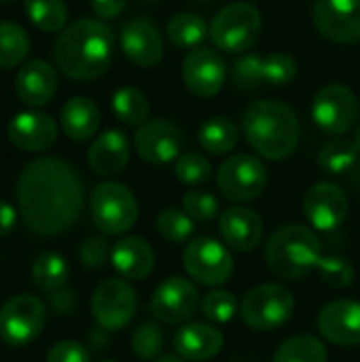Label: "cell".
<instances>
[{
	"instance_id": "cell-32",
	"label": "cell",
	"mask_w": 360,
	"mask_h": 362,
	"mask_svg": "<svg viewBox=\"0 0 360 362\" xmlns=\"http://www.w3.org/2000/svg\"><path fill=\"white\" fill-rule=\"evenodd\" d=\"M112 112L125 125L140 127L142 123H146L151 106H149L146 95L140 89H136V87H121L112 95Z\"/></svg>"
},
{
	"instance_id": "cell-29",
	"label": "cell",
	"mask_w": 360,
	"mask_h": 362,
	"mask_svg": "<svg viewBox=\"0 0 360 362\" xmlns=\"http://www.w3.org/2000/svg\"><path fill=\"white\" fill-rule=\"evenodd\" d=\"M359 144L346 136H335L318 153V165L329 174H344L359 161Z\"/></svg>"
},
{
	"instance_id": "cell-25",
	"label": "cell",
	"mask_w": 360,
	"mask_h": 362,
	"mask_svg": "<svg viewBox=\"0 0 360 362\" xmlns=\"http://www.w3.org/2000/svg\"><path fill=\"white\" fill-rule=\"evenodd\" d=\"M89 168L100 176H115L119 174L129 161V140L121 129H108L100 134L87 155Z\"/></svg>"
},
{
	"instance_id": "cell-51",
	"label": "cell",
	"mask_w": 360,
	"mask_h": 362,
	"mask_svg": "<svg viewBox=\"0 0 360 362\" xmlns=\"http://www.w3.org/2000/svg\"><path fill=\"white\" fill-rule=\"evenodd\" d=\"M144 2H157V0H144Z\"/></svg>"
},
{
	"instance_id": "cell-30",
	"label": "cell",
	"mask_w": 360,
	"mask_h": 362,
	"mask_svg": "<svg viewBox=\"0 0 360 362\" xmlns=\"http://www.w3.org/2000/svg\"><path fill=\"white\" fill-rule=\"evenodd\" d=\"M327 358L325 344L308 333L284 339L274 354V362H327Z\"/></svg>"
},
{
	"instance_id": "cell-50",
	"label": "cell",
	"mask_w": 360,
	"mask_h": 362,
	"mask_svg": "<svg viewBox=\"0 0 360 362\" xmlns=\"http://www.w3.org/2000/svg\"><path fill=\"white\" fill-rule=\"evenodd\" d=\"M197 2H212V0H197Z\"/></svg>"
},
{
	"instance_id": "cell-14",
	"label": "cell",
	"mask_w": 360,
	"mask_h": 362,
	"mask_svg": "<svg viewBox=\"0 0 360 362\" xmlns=\"http://www.w3.org/2000/svg\"><path fill=\"white\" fill-rule=\"evenodd\" d=\"M312 19L316 30L333 42H360V0H316Z\"/></svg>"
},
{
	"instance_id": "cell-34",
	"label": "cell",
	"mask_w": 360,
	"mask_h": 362,
	"mask_svg": "<svg viewBox=\"0 0 360 362\" xmlns=\"http://www.w3.org/2000/svg\"><path fill=\"white\" fill-rule=\"evenodd\" d=\"M30 21L42 32H59L68 21V6L64 0H25Z\"/></svg>"
},
{
	"instance_id": "cell-43",
	"label": "cell",
	"mask_w": 360,
	"mask_h": 362,
	"mask_svg": "<svg viewBox=\"0 0 360 362\" xmlns=\"http://www.w3.org/2000/svg\"><path fill=\"white\" fill-rule=\"evenodd\" d=\"M47 362H89V352L83 344L66 339V341H57L49 350Z\"/></svg>"
},
{
	"instance_id": "cell-13",
	"label": "cell",
	"mask_w": 360,
	"mask_h": 362,
	"mask_svg": "<svg viewBox=\"0 0 360 362\" xmlns=\"http://www.w3.org/2000/svg\"><path fill=\"white\" fill-rule=\"evenodd\" d=\"M195 284L182 276L166 278L151 297V312L163 325H185L199 308Z\"/></svg>"
},
{
	"instance_id": "cell-28",
	"label": "cell",
	"mask_w": 360,
	"mask_h": 362,
	"mask_svg": "<svg viewBox=\"0 0 360 362\" xmlns=\"http://www.w3.org/2000/svg\"><path fill=\"white\" fill-rule=\"evenodd\" d=\"M166 34L176 47L195 49L210 36V25L195 13H178L168 21Z\"/></svg>"
},
{
	"instance_id": "cell-20",
	"label": "cell",
	"mask_w": 360,
	"mask_h": 362,
	"mask_svg": "<svg viewBox=\"0 0 360 362\" xmlns=\"http://www.w3.org/2000/svg\"><path fill=\"white\" fill-rule=\"evenodd\" d=\"M8 140L28 153L47 151L57 140V123L51 115L38 110H25L11 119L8 123Z\"/></svg>"
},
{
	"instance_id": "cell-12",
	"label": "cell",
	"mask_w": 360,
	"mask_h": 362,
	"mask_svg": "<svg viewBox=\"0 0 360 362\" xmlns=\"http://www.w3.org/2000/svg\"><path fill=\"white\" fill-rule=\"evenodd\" d=\"M138 310V295L125 278H108L98 284L91 297V314L106 331L127 327Z\"/></svg>"
},
{
	"instance_id": "cell-4",
	"label": "cell",
	"mask_w": 360,
	"mask_h": 362,
	"mask_svg": "<svg viewBox=\"0 0 360 362\" xmlns=\"http://www.w3.org/2000/svg\"><path fill=\"white\" fill-rule=\"evenodd\" d=\"M320 238L306 225H284L265 244L267 269L280 280H299L314 272L323 259Z\"/></svg>"
},
{
	"instance_id": "cell-10",
	"label": "cell",
	"mask_w": 360,
	"mask_h": 362,
	"mask_svg": "<svg viewBox=\"0 0 360 362\" xmlns=\"http://www.w3.org/2000/svg\"><path fill=\"white\" fill-rule=\"evenodd\" d=\"M216 187L225 199L244 204L257 199L267 187V170L255 155L240 153L229 157L216 172Z\"/></svg>"
},
{
	"instance_id": "cell-35",
	"label": "cell",
	"mask_w": 360,
	"mask_h": 362,
	"mask_svg": "<svg viewBox=\"0 0 360 362\" xmlns=\"http://www.w3.org/2000/svg\"><path fill=\"white\" fill-rule=\"evenodd\" d=\"M195 229V221L180 208H166L157 216V231L163 240L182 244L191 238Z\"/></svg>"
},
{
	"instance_id": "cell-5",
	"label": "cell",
	"mask_w": 360,
	"mask_h": 362,
	"mask_svg": "<svg viewBox=\"0 0 360 362\" xmlns=\"http://www.w3.org/2000/svg\"><path fill=\"white\" fill-rule=\"evenodd\" d=\"M261 34V13L252 2H233L210 21V38L219 51L244 53Z\"/></svg>"
},
{
	"instance_id": "cell-2",
	"label": "cell",
	"mask_w": 360,
	"mask_h": 362,
	"mask_svg": "<svg viewBox=\"0 0 360 362\" xmlns=\"http://www.w3.org/2000/svg\"><path fill=\"white\" fill-rule=\"evenodd\" d=\"M115 53L112 30L100 19H76L62 30L53 45L57 68L74 81H91L102 76Z\"/></svg>"
},
{
	"instance_id": "cell-9",
	"label": "cell",
	"mask_w": 360,
	"mask_h": 362,
	"mask_svg": "<svg viewBox=\"0 0 360 362\" xmlns=\"http://www.w3.org/2000/svg\"><path fill=\"white\" fill-rule=\"evenodd\" d=\"M47 325V310L32 295H17L0 308V341L8 348L32 344Z\"/></svg>"
},
{
	"instance_id": "cell-42",
	"label": "cell",
	"mask_w": 360,
	"mask_h": 362,
	"mask_svg": "<svg viewBox=\"0 0 360 362\" xmlns=\"http://www.w3.org/2000/svg\"><path fill=\"white\" fill-rule=\"evenodd\" d=\"M233 83L240 89H257L261 83H265L263 76V57L255 55V53H244L240 55V59L233 64Z\"/></svg>"
},
{
	"instance_id": "cell-49",
	"label": "cell",
	"mask_w": 360,
	"mask_h": 362,
	"mask_svg": "<svg viewBox=\"0 0 360 362\" xmlns=\"http://www.w3.org/2000/svg\"><path fill=\"white\" fill-rule=\"evenodd\" d=\"M354 140H356V144H359V151H360V123H359V127H356V136H354Z\"/></svg>"
},
{
	"instance_id": "cell-53",
	"label": "cell",
	"mask_w": 360,
	"mask_h": 362,
	"mask_svg": "<svg viewBox=\"0 0 360 362\" xmlns=\"http://www.w3.org/2000/svg\"><path fill=\"white\" fill-rule=\"evenodd\" d=\"M0 2H6V0H0Z\"/></svg>"
},
{
	"instance_id": "cell-37",
	"label": "cell",
	"mask_w": 360,
	"mask_h": 362,
	"mask_svg": "<svg viewBox=\"0 0 360 362\" xmlns=\"http://www.w3.org/2000/svg\"><path fill=\"white\" fill-rule=\"evenodd\" d=\"M320 280L331 286V288H348L354 284V278H356V272H354V265L344 259V257H337V255H325L316 267Z\"/></svg>"
},
{
	"instance_id": "cell-3",
	"label": "cell",
	"mask_w": 360,
	"mask_h": 362,
	"mask_svg": "<svg viewBox=\"0 0 360 362\" xmlns=\"http://www.w3.org/2000/svg\"><path fill=\"white\" fill-rule=\"evenodd\" d=\"M242 132L248 144L269 161L291 157L299 144L297 112L278 100H259L250 104L242 117Z\"/></svg>"
},
{
	"instance_id": "cell-33",
	"label": "cell",
	"mask_w": 360,
	"mask_h": 362,
	"mask_svg": "<svg viewBox=\"0 0 360 362\" xmlns=\"http://www.w3.org/2000/svg\"><path fill=\"white\" fill-rule=\"evenodd\" d=\"M70 276L68 263L64 257L55 255V252H45L40 255L34 265H32V280L40 291L47 293H55L59 288H64L66 280Z\"/></svg>"
},
{
	"instance_id": "cell-39",
	"label": "cell",
	"mask_w": 360,
	"mask_h": 362,
	"mask_svg": "<svg viewBox=\"0 0 360 362\" xmlns=\"http://www.w3.org/2000/svg\"><path fill=\"white\" fill-rule=\"evenodd\" d=\"M174 174H176V178L182 185H187V187H199V185H204L210 178L212 165L199 153H185V155H180L176 159Z\"/></svg>"
},
{
	"instance_id": "cell-16",
	"label": "cell",
	"mask_w": 360,
	"mask_h": 362,
	"mask_svg": "<svg viewBox=\"0 0 360 362\" xmlns=\"http://www.w3.org/2000/svg\"><path fill=\"white\" fill-rule=\"evenodd\" d=\"M227 66L219 49L195 47L182 62V81L199 98H212L223 89Z\"/></svg>"
},
{
	"instance_id": "cell-11",
	"label": "cell",
	"mask_w": 360,
	"mask_h": 362,
	"mask_svg": "<svg viewBox=\"0 0 360 362\" xmlns=\"http://www.w3.org/2000/svg\"><path fill=\"white\" fill-rule=\"evenodd\" d=\"M359 112L360 104L356 93L342 83L325 85L312 102L314 123L331 136L348 134L356 125Z\"/></svg>"
},
{
	"instance_id": "cell-7",
	"label": "cell",
	"mask_w": 360,
	"mask_h": 362,
	"mask_svg": "<svg viewBox=\"0 0 360 362\" xmlns=\"http://www.w3.org/2000/svg\"><path fill=\"white\" fill-rule=\"evenodd\" d=\"M295 312V297L282 284H259L240 303L242 320L259 333L274 331L291 320Z\"/></svg>"
},
{
	"instance_id": "cell-18",
	"label": "cell",
	"mask_w": 360,
	"mask_h": 362,
	"mask_svg": "<svg viewBox=\"0 0 360 362\" xmlns=\"http://www.w3.org/2000/svg\"><path fill=\"white\" fill-rule=\"evenodd\" d=\"M318 333L335 346L352 348L360 344V303L337 299L327 303L316 320Z\"/></svg>"
},
{
	"instance_id": "cell-36",
	"label": "cell",
	"mask_w": 360,
	"mask_h": 362,
	"mask_svg": "<svg viewBox=\"0 0 360 362\" xmlns=\"http://www.w3.org/2000/svg\"><path fill=\"white\" fill-rule=\"evenodd\" d=\"M199 310L206 316V320L214 325H225V322H231L233 316L238 314V299L229 291L214 288L202 299Z\"/></svg>"
},
{
	"instance_id": "cell-52",
	"label": "cell",
	"mask_w": 360,
	"mask_h": 362,
	"mask_svg": "<svg viewBox=\"0 0 360 362\" xmlns=\"http://www.w3.org/2000/svg\"><path fill=\"white\" fill-rule=\"evenodd\" d=\"M102 362H115V361H102Z\"/></svg>"
},
{
	"instance_id": "cell-17",
	"label": "cell",
	"mask_w": 360,
	"mask_h": 362,
	"mask_svg": "<svg viewBox=\"0 0 360 362\" xmlns=\"http://www.w3.org/2000/svg\"><path fill=\"white\" fill-rule=\"evenodd\" d=\"M303 214L318 231H335L348 216V197L333 182H316L303 199Z\"/></svg>"
},
{
	"instance_id": "cell-23",
	"label": "cell",
	"mask_w": 360,
	"mask_h": 362,
	"mask_svg": "<svg viewBox=\"0 0 360 362\" xmlns=\"http://www.w3.org/2000/svg\"><path fill=\"white\" fill-rule=\"evenodd\" d=\"M17 98L32 108L45 106L53 100L57 91V72L51 64L42 59L28 62L15 78Z\"/></svg>"
},
{
	"instance_id": "cell-27",
	"label": "cell",
	"mask_w": 360,
	"mask_h": 362,
	"mask_svg": "<svg viewBox=\"0 0 360 362\" xmlns=\"http://www.w3.org/2000/svg\"><path fill=\"white\" fill-rule=\"evenodd\" d=\"M197 140L206 153L225 155L236 148L240 140V132H238V125L229 121L227 117H212L199 127Z\"/></svg>"
},
{
	"instance_id": "cell-15",
	"label": "cell",
	"mask_w": 360,
	"mask_h": 362,
	"mask_svg": "<svg viewBox=\"0 0 360 362\" xmlns=\"http://www.w3.org/2000/svg\"><path fill=\"white\" fill-rule=\"evenodd\" d=\"M182 132L166 119L142 123L134 136L140 159L151 165H166L178 159L182 153Z\"/></svg>"
},
{
	"instance_id": "cell-31",
	"label": "cell",
	"mask_w": 360,
	"mask_h": 362,
	"mask_svg": "<svg viewBox=\"0 0 360 362\" xmlns=\"http://www.w3.org/2000/svg\"><path fill=\"white\" fill-rule=\"evenodd\" d=\"M30 53V36L15 21H0V68L19 66Z\"/></svg>"
},
{
	"instance_id": "cell-47",
	"label": "cell",
	"mask_w": 360,
	"mask_h": 362,
	"mask_svg": "<svg viewBox=\"0 0 360 362\" xmlns=\"http://www.w3.org/2000/svg\"><path fill=\"white\" fill-rule=\"evenodd\" d=\"M51 303H53V308H55L59 314H70V312L74 310V295H72L70 291L59 288V291H55V293L51 295Z\"/></svg>"
},
{
	"instance_id": "cell-19",
	"label": "cell",
	"mask_w": 360,
	"mask_h": 362,
	"mask_svg": "<svg viewBox=\"0 0 360 362\" xmlns=\"http://www.w3.org/2000/svg\"><path fill=\"white\" fill-rule=\"evenodd\" d=\"M121 49L140 68H153L163 57V40L157 25L144 17L129 19L121 30Z\"/></svg>"
},
{
	"instance_id": "cell-46",
	"label": "cell",
	"mask_w": 360,
	"mask_h": 362,
	"mask_svg": "<svg viewBox=\"0 0 360 362\" xmlns=\"http://www.w3.org/2000/svg\"><path fill=\"white\" fill-rule=\"evenodd\" d=\"M15 223H17L15 208L6 202H0V238L8 235L15 229Z\"/></svg>"
},
{
	"instance_id": "cell-54",
	"label": "cell",
	"mask_w": 360,
	"mask_h": 362,
	"mask_svg": "<svg viewBox=\"0 0 360 362\" xmlns=\"http://www.w3.org/2000/svg\"><path fill=\"white\" fill-rule=\"evenodd\" d=\"M257 2H259V0H257Z\"/></svg>"
},
{
	"instance_id": "cell-1",
	"label": "cell",
	"mask_w": 360,
	"mask_h": 362,
	"mask_svg": "<svg viewBox=\"0 0 360 362\" xmlns=\"http://www.w3.org/2000/svg\"><path fill=\"white\" fill-rule=\"evenodd\" d=\"M85 204L83 182L74 168L57 157L30 161L17 180V206L23 223L38 235L68 231Z\"/></svg>"
},
{
	"instance_id": "cell-44",
	"label": "cell",
	"mask_w": 360,
	"mask_h": 362,
	"mask_svg": "<svg viewBox=\"0 0 360 362\" xmlns=\"http://www.w3.org/2000/svg\"><path fill=\"white\" fill-rule=\"evenodd\" d=\"M81 263L89 269H98L106 263L108 259V244L102 238H89L81 244L79 248Z\"/></svg>"
},
{
	"instance_id": "cell-26",
	"label": "cell",
	"mask_w": 360,
	"mask_h": 362,
	"mask_svg": "<svg viewBox=\"0 0 360 362\" xmlns=\"http://www.w3.org/2000/svg\"><path fill=\"white\" fill-rule=\"evenodd\" d=\"M100 123H102L100 108L95 106L93 100L85 95L70 98L59 110L62 132L74 142H83L95 136V132L100 129Z\"/></svg>"
},
{
	"instance_id": "cell-21",
	"label": "cell",
	"mask_w": 360,
	"mask_h": 362,
	"mask_svg": "<svg viewBox=\"0 0 360 362\" xmlns=\"http://www.w3.org/2000/svg\"><path fill=\"white\" fill-rule=\"evenodd\" d=\"M219 231L229 248L238 252H250L261 244L263 221L255 210L246 206H231L221 214Z\"/></svg>"
},
{
	"instance_id": "cell-48",
	"label": "cell",
	"mask_w": 360,
	"mask_h": 362,
	"mask_svg": "<svg viewBox=\"0 0 360 362\" xmlns=\"http://www.w3.org/2000/svg\"><path fill=\"white\" fill-rule=\"evenodd\" d=\"M155 362H189L185 361V358H180V356H163V358H159V361Z\"/></svg>"
},
{
	"instance_id": "cell-6",
	"label": "cell",
	"mask_w": 360,
	"mask_h": 362,
	"mask_svg": "<svg viewBox=\"0 0 360 362\" xmlns=\"http://www.w3.org/2000/svg\"><path fill=\"white\" fill-rule=\"evenodd\" d=\"M89 212L95 227L108 235L129 231L138 221V202L121 182H102L89 195Z\"/></svg>"
},
{
	"instance_id": "cell-38",
	"label": "cell",
	"mask_w": 360,
	"mask_h": 362,
	"mask_svg": "<svg viewBox=\"0 0 360 362\" xmlns=\"http://www.w3.org/2000/svg\"><path fill=\"white\" fill-rule=\"evenodd\" d=\"M163 346H166L163 331L155 322H142L132 335V350L142 361H153L155 356H159Z\"/></svg>"
},
{
	"instance_id": "cell-40",
	"label": "cell",
	"mask_w": 360,
	"mask_h": 362,
	"mask_svg": "<svg viewBox=\"0 0 360 362\" xmlns=\"http://www.w3.org/2000/svg\"><path fill=\"white\" fill-rule=\"evenodd\" d=\"M263 76L267 85L284 87L297 76V62L289 53H272L263 57Z\"/></svg>"
},
{
	"instance_id": "cell-45",
	"label": "cell",
	"mask_w": 360,
	"mask_h": 362,
	"mask_svg": "<svg viewBox=\"0 0 360 362\" xmlns=\"http://www.w3.org/2000/svg\"><path fill=\"white\" fill-rule=\"evenodd\" d=\"M127 6V0H91V8L102 19H112L121 15V11Z\"/></svg>"
},
{
	"instance_id": "cell-8",
	"label": "cell",
	"mask_w": 360,
	"mask_h": 362,
	"mask_svg": "<svg viewBox=\"0 0 360 362\" xmlns=\"http://www.w3.org/2000/svg\"><path fill=\"white\" fill-rule=\"evenodd\" d=\"M182 267L191 280L216 288L233 276V257L223 242L210 235H199L187 244L182 252Z\"/></svg>"
},
{
	"instance_id": "cell-22",
	"label": "cell",
	"mask_w": 360,
	"mask_h": 362,
	"mask_svg": "<svg viewBox=\"0 0 360 362\" xmlns=\"http://www.w3.org/2000/svg\"><path fill=\"white\" fill-rule=\"evenodd\" d=\"M225 346L223 333L208 322H185L174 335V350L189 362L214 358Z\"/></svg>"
},
{
	"instance_id": "cell-24",
	"label": "cell",
	"mask_w": 360,
	"mask_h": 362,
	"mask_svg": "<svg viewBox=\"0 0 360 362\" xmlns=\"http://www.w3.org/2000/svg\"><path fill=\"white\" fill-rule=\"evenodd\" d=\"M112 267L125 280H144L155 267V252L151 244L138 235L121 238L110 252Z\"/></svg>"
},
{
	"instance_id": "cell-41",
	"label": "cell",
	"mask_w": 360,
	"mask_h": 362,
	"mask_svg": "<svg viewBox=\"0 0 360 362\" xmlns=\"http://www.w3.org/2000/svg\"><path fill=\"white\" fill-rule=\"evenodd\" d=\"M182 210L195 223H210L219 216V199L202 189H193L182 197Z\"/></svg>"
}]
</instances>
